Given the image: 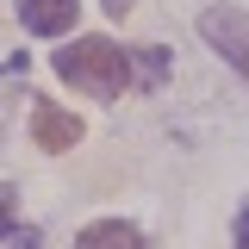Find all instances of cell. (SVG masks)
I'll use <instances>...</instances> for the list:
<instances>
[{
    "mask_svg": "<svg viewBox=\"0 0 249 249\" xmlns=\"http://www.w3.org/2000/svg\"><path fill=\"white\" fill-rule=\"evenodd\" d=\"M56 75L93 100H119L131 81V50H119L112 37H75L69 50H56Z\"/></svg>",
    "mask_w": 249,
    "mask_h": 249,
    "instance_id": "cell-1",
    "label": "cell"
},
{
    "mask_svg": "<svg viewBox=\"0 0 249 249\" xmlns=\"http://www.w3.org/2000/svg\"><path fill=\"white\" fill-rule=\"evenodd\" d=\"M199 37L249 81V13L243 6H206V13H199Z\"/></svg>",
    "mask_w": 249,
    "mask_h": 249,
    "instance_id": "cell-2",
    "label": "cell"
},
{
    "mask_svg": "<svg viewBox=\"0 0 249 249\" xmlns=\"http://www.w3.org/2000/svg\"><path fill=\"white\" fill-rule=\"evenodd\" d=\"M81 19V0H19V25L31 37H62Z\"/></svg>",
    "mask_w": 249,
    "mask_h": 249,
    "instance_id": "cell-3",
    "label": "cell"
},
{
    "mask_svg": "<svg viewBox=\"0 0 249 249\" xmlns=\"http://www.w3.org/2000/svg\"><path fill=\"white\" fill-rule=\"evenodd\" d=\"M31 137H37V150H75L81 143V119L62 112V106H37L31 112Z\"/></svg>",
    "mask_w": 249,
    "mask_h": 249,
    "instance_id": "cell-4",
    "label": "cell"
},
{
    "mask_svg": "<svg viewBox=\"0 0 249 249\" xmlns=\"http://www.w3.org/2000/svg\"><path fill=\"white\" fill-rule=\"evenodd\" d=\"M75 249H143V231L124 224V218H100V224L75 231Z\"/></svg>",
    "mask_w": 249,
    "mask_h": 249,
    "instance_id": "cell-5",
    "label": "cell"
},
{
    "mask_svg": "<svg viewBox=\"0 0 249 249\" xmlns=\"http://www.w3.org/2000/svg\"><path fill=\"white\" fill-rule=\"evenodd\" d=\"M131 75H137V88H143V93H156L162 81H168V50H162V44L131 50Z\"/></svg>",
    "mask_w": 249,
    "mask_h": 249,
    "instance_id": "cell-6",
    "label": "cell"
},
{
    "mask_svg": "<svg viewBox=\"0 0 249 249\" xmlns=\"http://www.w3.org/2000/svg\"><path fill=\"white\" fill-rule=\"evenodd\" d=\"M19 224H13V187H0V237H13Z\"/></svg>",
    "mask_w": 249,
    "mask_h": 249,
    "instance_id": "cell-7",
    "label": "cell"
},
{
    "mask_svg": "<svg viewBox=\"0 0 249 249\" xmlns=\"http://www.w3.org/2000/svg\"><path fill=\"white\" fill-rule=\"evenodd\" d=\"M237 249H249V206L237 212Z\"/></svg>",
    "mask_w": 249,
    "mask_h": 249,
    "instance_id": "cell-8",
    "label": "cell"
},
{
    "mask_svg": "<svg viewBox=\"0 0 249 249\" xmlns=\"http://www.w3.org/2000/svg\"><path fill=\"white\" fill-rule=\"evenodd\" d=\"M13 249H37V231H13Z\"/></svg>",
    "mask_w": 249,
    "mask_h": 249,
    "instance_id": "cell-9",
    "label": "cell"
},
{
    "mask_svg": "<svg viewBox=\"0 0 249 249\" xmlns=\"http://www.w3.org/2000/svg\"><path fill=\"white\" fill-rule=\"evenodd\" d=\"M106 13H112V19H124V13H131V0H106Z\"/></svg>",
    "mask_w": 249,
    "mask_h": 249,
    "instance_id": "cell-10",
    "label": "cell"
}]
</instances>
